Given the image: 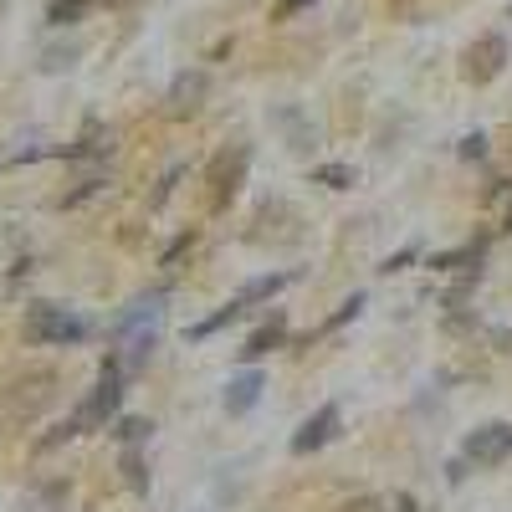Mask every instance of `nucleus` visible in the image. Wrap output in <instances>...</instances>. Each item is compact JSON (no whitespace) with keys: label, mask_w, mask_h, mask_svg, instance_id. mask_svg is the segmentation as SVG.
<instances>
[{"label":"nucleus","mask_w":512,"mask_h":512,"mask_svg":"<svg viewBox=\"0 0 512 512\" xmlns=\"http://www.w3.org/2000/svg\"><path fill=\"white\" fill-rule=\"evenodd\" d=\"M246 169H251V149L246 144H231V149H221L216 159H210V169H205V205H210V216H221V210H231V200L241 195V185H246Z\"/></svg>","instance_id":"nucleus-3"},{"label":"nucleus","mask_w":512,"mask_h":512,"mask_svg":"<svg viewBox=\"0 0 512 512\" xmlns=\"http://www.w3.org/2000/svg\"><path fill=\"white\" fill-rule=\"evenodd\" d=\"M57 400V374L52 369H31V374H16L6 390H0V405H6L16 420H36Z\"/></svg>","instance_id":"nucleus-4"},{"label":"nucleus","mask_w":512,"mask_h":512,"mask_svg":"<svg viewBox=\"0 0 512 512\" xmlns=\"http://www.w3.org/2000/svg\"><path fill=\"white\" fill-rule=\"evenodd\" d=\"M21 338L31 349H77L93 338V323L62 303H31L21 318Z\"/></svg>","instance_id":"nucleus-1"},{"label":"nucleus","mask_w":512,"mask_h":512,"mask_svg":"<svg viewBox=\"0 0 512 512\" xmlns=\"http://www.w3.org/2000/svg\"><path fill=\"white\" fill-rule=\"evenodd\" d=\"M185 251H195V231H180L175 241H169L164 256H159V267H164V272H175V267L185 262Z\"/></svg>","instance_id":"nucleus-20"},{"label":"nucleus","mask_w":512,"mask_h":512,"mask_svg":"<svg viewBox=\"0 0 512 512\" xmlns=\"http://www.w3.org/2000/svg\"><path fill=\"white\" fill-rule=\"evenodd\" d=\"M287 344V318L282 313H272L262 328H256L251 338H246V344H241V359L251 364V359H262V354H272V349H282Z\"/></svg>","instance_id":"nucleus-11"},{"label":"nucleus","mask_w":512,"mask_h":512,"mask_svg":"<svg viewBox=\"0 0 512 512\" xmlns=\"http://www.w3.org/2000/svg\"><path fill=\"white\" fill-rule=\"evenodd\" d=\"M236 318H241V308H236V303H226L221 313H210V318H200V323H195V328H190L185 338H190V344H200V338H210V333H221V328H226V323H236Z\"/></svg>","instance_id":"nucleus-17"},{"label":"nucleus","mask_w":512,"mask_h":512,"mask_svg":"<svg viewBox=\"0 0 512 512\" xmlns=\"http://www.w3.org/2000/svg\"><path fill=\"white\" fill-rule=\"evenodd\" d=\"M338 420H344V410H338L333 400L328 405H318L303 425H297V436H292V451L297 456H313V451H323L333 436H338Z\"/></svg>","instance_id":"nucleus-8"},{"label":"nucleus","mask_w":512,"mask_h":512,"mask_svg":"<svg viewBox=\"0 0 512 512\" xmlns=\"http://www.w3.org/2000/svg\"><path fill=\"white\" fill-rule=\"evenodd\" d=\"M0 11H6V0H0Z\"/></svg>","instance_id":"nucleus-28"},{"label":"nucleus","mask_w":512,"mask_h":512,"mask_svg":"<svg viewBox=\"0 0 512 512\" xmlns=\"http://www.w3.org/2000/svg\"><path fill=\"white\" fill-rule=\"evenodd\" d=\"M159 318H164V287L139 292L134 303H128V308L113 318L108 338H113V344H123V338H134V333H154V323H159Z\"/></svg>","instance_id":"nucleus-6"},{"label":"nucleus","mask_w":512,"mask_h":512,"mask_svg":"<svg viewBox=\"0 0 512 512\" xmlns=\"http://www.w3.org/2000/svg\"><path fill=\"white\" fill-rule=\"evenodd\" d=\"M272 123L287 134V149H297V154H308L318 144V134H313V123L303 118V108H272Z\"/></svg>","instance_id":"nucleus-10"},{"label":"nucleus","mask_w":512,"mask_h":512,"mask_svg":"<svg viewBox=\"0 0 512 512\" xmlns=\"http://www.w3.org/2000/svg\"><path fill=\"white\" fill-rule=\"evenodd\" d=\"M308 6H313V0H277V6H272V16H277V21H287V16L308 11Z\"/></svg>","instance_id":"nucleus-25"},{"label":"nucleus","mask_w":512,"mask_h":512,"mask_svg":"<svg viewBox=\"0 0 512 512\" xmlns=\"http://www.w3.org/2000/svg\"><path fill=\"white\" fill-rule=\"evenodd\" d=\"M262 390H267V379L256 374V369H246V374H236L231 384H226V415H246L256 400H262Z\"/></svg>","instance_id":"nucleus-12"},{"label":"nucleus","mask_w":512,"mask_h":512,"mask_svg":"<svg viewBox=\"0 0 512 512\" xmlns=\"http://www.w3.org/2000/svg\"><path fill=\"white\" fill-rule=\"evenodd\" d=\"M113 436H118L123 446H144V441L154 436V420H144V415H123V420H113Z\"/></svg>","instance_id":"nucleus-15"},{"label":"nucleus","mask_w":512,"mask_h":512,"mask_svg":"<svg viewBox=\"0 0 512 512\" xmlns=\"http://www.w3.org/2000/svg\"><path fill=\"white\" fill-rule=\"evenodd\" d=\"M466 67V82H477V88H482V82H492L502 67H507V36H497V31H487V36H477L472 41V47H466V57H461Z\"/></svg>","instance_id":"nucleus-7"},{"label":"nucleus","mask_w":512,"mask_h":512,"mask_svg":"<svg viewBox=\"0 0 512 512\" xmlns=\"http://www.w3.org/2000/svg\"><path fill=\"white\" fill-rule=\"evenodd\" d=\"M292 277H297V272H262V277H251V282H241V292L231 297V303H236V308L246 313L251 303H267V297H277V292H282V287H287Z\"/></svg>","instance_id":"nucleus-13"},{"label":"nucleus","mask_w":512,"mask_h":512,"mask_svg":"<svg viewBox=\"0 0 512 512\" xmlns=\"http://www.w3.org/2000/svg\"><path fill=\"white\" fill-rule=\"evenodd\" d=\"M123 477H128V487H134V492H144V487H149V472H144L139 446H123Z\"/></svg>","instance_id":"nucleus-19"},{"label":"nucleus","mask_w":512,"mask_h":512,"mask_svg":"<svg viewBox=\"0 0 512 512\" xmlns=\"http://www.w3.org/2000/svg\"><path fill=\"white\" fill-rule=\"evenodd\" d=\"M461 154H466V159H487V134H482V128L461 139Z\"/></svg>","instance_id":"nucleus-23"},{"label":"nucleus","mask_w":512,"mask_h":512,"mask_svg":"<svg viewBox=\"0 0 512 512\" xmlns=\"http://www.w3.org/2000/svg\"><path fill=\"white\" fill-rule=\"evenodd\" d=\"M333 512H384V502H379V497H354V502L333 507Z\"/></svg>","instance_id":"nucleus-24"},{"label":"nucleus","mask_w":512,"mask_h":512,"mask_svg":"<svg viewBox=\"0 0 512 512\" xmlns=\"http://www.w3.org/2000/svg\"><path fill=\"white\" fill-rule=\"evenodd\" d=\"M313 180L328 185V190H349V185H354V169H349V164H318Z\"/></svg>","instance_id":"nucleus-18"},{"label":"nucleus","mask_w":512,"mask_h":512,"mask_svg":"<svg viewBox=\"0 0 512 512\" xmlns=\"http://www.w3.org/2000/svg\"><path fill=\"white\" fill-rule=\"evenodd\" d=\"M93 0H47V21L52 26H77L82 16H88Z\"/></svg>","instance_id":"nucleus-16"},{"label":"nucleus","mask_w":512,"mask_h":512,"mask_svg":"<svg viewBox=\"0 0 512 512\" xmlns=\"http://www.w3.org/2000/svg\"><path fill=\"white\" fill-rule=\"evenodd\" d=\"M118 405H123V369L118 359H103V374L88 395H82V405L67 415L77 425V436H88V431H108V425L118 420Z\"/></svg>","instance_id":"nucleus-2"},{"label":"nucleus","mask_w":512,"mask_h":512,"mask_svg":"<svg viewBox=\"0 0 512 512\" xmlns=\"http://www.w3.org/2000/svg\"><path fill=\"white\" fill-rule=\"evenodd\" d=\"M359 308H364V292H354V297H344V303H338V308H333V318H328V323H323L318 333H333V328H344L349 318H359Z\"/></svg>","instance_id":"nucleus-21"},{"label":"nucleus","mask_w":512,"mask_h":512,"mask_svg":"<svg viewBox=\"0 0 512 512\" xmlns=\"http://www.w3.org/2000/svg\"><path fill=\"white\" fill-rule=\"evenodd\" d=\"M72 436H77V425H72V420L52 425V436H41V441H36V456H47V451H57V446H62V441H72Z\"/></svg>","instance_id":"nucleus-22"},{"label":"nucleus","mask_w":512,"mask_h":512,"mask_svg":"<svg viewBox=\"0 0 512 512\" xmlns=\"http://www.w3.org/2000/svg\"><path fill=\"white\" fill-rule=\"evenodd\" d=\"M205 88H210V77H205V72H180V77H175V88H169V118H190V113H200Z\"/></svg>","instance_id":"nucleus-9"},{"label":"nucleus","mask_w":512,"mask_h":512,"mask_svg":"<svg viewBox=\"0 0 512 512\" xmlns=\"http://www.w3.org/2000/svg\"><path fill=\"white\" fill-rule=\"evenodd\" d=\"M512 456V425L507 420H492V425H477L461 446V461L466 466H502Z\"/></svg>","instance_id":"nucleus-5"},{"label":"nucleus","mask_w":512,"mask_h":512,"mask_svg":"<svg viewBox=\"0 0 512 512\" xmlns=\"http://www.w3.org/2000/svg\"><path fill=\"white\" fill-rule=\"evenodd\" d=\"M405 262H415V246H405V251H395V256H390V262H384L379 272H400Z\"/></svg>","instance_id":"nucleus-26"},{"label":"nucleus","mask_w":512,"mask_h":512,"mask_svg":"<svg viewBox=\"0 0 512 512\" xmlns=\"http://www.w3.org/2000/svg\"><path fill=\"white\" fill-rule=\"evenodd\" d=\"M431 267L436 272H466V267H482V241L477 246H461V251H441V256H431Z\"/></svg>","instance_id":"nucleus-14"},{"label":"nucleus","mask_w":512,"mask_h":512,"mask_svg":"<svg viewBox=\"0 0 512 512\" xmlns=\"http://www.w3.org/2000/svg\"><path fill=\"white\" fill-rule=\"evenodd\" d=\"M395 6H410V0H395Z\"/></svg>","instance_id":"nucleus-27"}]
</instances>
